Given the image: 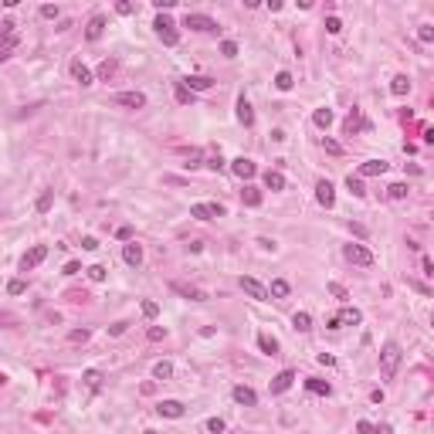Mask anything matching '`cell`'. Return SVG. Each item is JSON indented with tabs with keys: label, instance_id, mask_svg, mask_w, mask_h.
<instances>
[{
	"label": "cell",
	"instance_id": "obj_43",
	"mask_svg": "<svg viewBox=\"0 0 434 434\" xmlns=\"http://www.w3.org/2000/svg\"><path fill=\"white\" fill-rule=\"evenodd\" d=\"M68 343H89V329H71L68 332Z\"/></svg>",
	"mask_w": 434,
	"mask_h": 434
},
{
	"label": "cell",
	"instance_id": "obj_38",
	"mask_svg": "<svg viewBox=\"0 0 434 434\" xmlns=\"http://www.w3.org/2000/svg\"><path fill=\"white\" fill-rule=\"evenodd\" d=\"M275 85H278L282 92H288L295 81H292V75H288V71H278V75H275Z\"/></svg>",
	"mask_w": 434,
	"mask_h": 434
},
{
	"label": "cell",
	"instance_id": "obj_22",
	"mask_svg": "<svg viewBox=\"0 0 434 434\" xmlns=\"http://www.w3.org/2000/svg\"><path fill=\"white\" fill-rule=\"evenodd\" d=\"M336 319L343 322V326H360V319H363V316H360V309H353V306H343Z\"/></svg>",
	"mask_w": 434,
	"mask_h": 434
},
{
	"label": "cell",
	"instance_id": "obj_63",
	"mask_svg": "<svg viewBox=\"0 0 434 434\" xmlns=\"http://www.w3.org/2000/svg\"><path fill=\"white\" fill-rule=\"evenodd\" d=\"M373 434H394V431H390V424H377V427H373Z\"/></svg>",
	"mask_w": 434,
	"mask_h": 434
},
{
	"label": "cell",
	"instance_id": "obj_37",
	"mask_svg": "<svg viewBox=\"0 0 434 434\" xmlns=\"http://www.w3.org/2000/svg\"><path fill=\"white\" fill-rule=\"evenodd\" d=\"M85 272H89V278H92V282H105V278H109L105 265H92V268H85Z\"/></svg>",
	"mask_w": 434,
	"mask_h": 434
},
{
	"label": "cell",
	"instance_id": "obj_48",
	"mask_svg": "<svg viewBox=\"0 0 434 434\" xmlns=\"http://www.w3.org/2000/svg\"><path fill=\"white\" fill-rule=\"evenodd\" d=\"M417 37H421L424 45H431V41H434V27H431V24H424L421 31H417Z\"/></svg>",
	"mask_w": 434,
	"mask_h": 434
},
{
	"label": "cell",
	"instance_id": "obj_25",
	"mask_svg": "<svg viewBox=\"0 0 434 434\" xmlns=\"http://www.w3.org/2000/svg\"><path fill=\"white\" fill-rule=\"evenodd\" d=\"M306 387L312 390V394H319V397H329V394H332V387L326 383V380H319V377H309V380H306Z\"/></svg>",
	"mask_w": 434,
	"mask_h": 434
},
{
	"label": "cell",
	"instance_id": "obj_57",
	"mask_svg": "<svg viewBox=\"0 0 434 434\" xmlns=\"http://www.w3.org/2000/svg\"><path fill=\"white\" fill-rule=\"evenodd\" d=\"M356 431H360V434H373V424H370V421H360V424H356Z\"/></svg>",
	"mask_w": 434,
	"mask_h": 434
},
{
	"label": "cell",
	"instance_id": "obj_58",
	"mask_svg": "<svg viewBox=\"0 0 434 434\" xmlns=\"http://www.w3.org/2000/svg\"><path fill=\"white\" fill-rule=\"evenodd\" d=\"M153 4H156V11H170L177 0H153Z\"/></svg>",
	"mask_w": 434,
	"mask_h": 434
},
{
	"label": "cell",
	"instance_id": "obj_62",
	"mask_svg": "<svg viewBox=\"0 0 434 434\" xmlns=\"http://www.w3.org/2000/svg\"><path fill=\"white\" fill-rule=\"evenodd\" d=\"M258 244H262L265 251H272V248H275V241H272V238H258Z\"/></svg>",
	"mask_w": 434,
	"mask_h": 434
},
{
	"label": "cell",
	"instance_id": "obj_2",
	"mask_svg": "<svg viewBox=\"0 0 434 434\" xmlns=\"http://www.w3.org/2000/svg\"><path fill=\"white\" fill-rule=\"evenodd\" d=\"M343 254H346V262H353V265H360V268H373V251L366 248V244H346L343 248Z\"/></svg>",
	"mask_w": 434,
	"mask_h": 434
},
{
	"label": "cell",
	"instance_id": "obj_8",
	"mask_svg": "<svg viewBox=\"0 0 434 434\" xmlns=\"http://www.w3.org/2000/svg\"><path fill=\"white\" fill-rule=\"evenodd\" d=\"M170 288L177 292V295L190 298V302H207V292H204V288H197V285H187V282H170Z\"/></svg>",
	"mask_w": 434,
	"mask_h": 434
},
{
	"label": "cell",
	"instance_id": "obj_64",
	"mask_svg": "<svg viewBox=\"0 0 434 434\" xmlns=\"http://www.w3.org/2000/svg\"><path fill=\"white\" fill-rule=\"evenodd\" d=\"M146 434H156V431H146Z\"/></svg>",
	"mask_w": 434,
	"mask_h": 434
},
{
	"label": "cell",
	"instance_id": "obj_33",
	"mask_svg": "<svg viewBox=\"0 0 434 434\" xmlns=\"http://www.w3.org/2000/svg\"><path fill=\"white\" fill-rule=\"evenodd\" d=\"M387 197H390V200H407V183H390Z\"/></svg>",
	"mask_w": 434,
	"mask_h": 434
},
{
	"label": "cell",
	"instance_id": "obj_21",
	"mask_svg": "<svg viewBox=\"0 0 434 434\" xmlns=\"http://www.w3.org/2000/svg\"><path fill=\"white\" fill-rule=\"evenodd\" d=\"M238 122L241 126H254V112H251V102H248V99H238Z\"/></svg>",
	"mask_w": 434,
	"mask_h": 434
},
{
	"label": "cell",
	"instance_id": "obj_60",
	"mask_svg": "<svg viewBox=\"0 0 434 434\" xmlns=\"http://www.w3.org/2000/svg\"><path fill=\"white\" fill-rule=\"evenodd\" d=\"M319 363H322V366H336V356H329V353H319Z\"/></svg>",
	"mask_w": 434,
	"mask_h": 434
},
{
	"label": "cell",
	"instance_id": "obj_15",
	"mask_svg": "<svg viewBox=\"0 0 434 434\" xmlns=\"http://www.w3.org/2000/svg\"><path fill=\"white\" fill-rule=\"evenodd\" d=\"M187 92H204V89H210L214 85V78H207V75H190V78H183L180 81Z\"/></svg>",
	"mask_w": 434,
	"mask_h": 434
},
{
	"label": "cell",
	"instance_id": "obj_24",
	"mask_svg": "<svg viewBox=\"0 0 434 434\" xmlns=\"http://www.w3.org/2000/svg\"><path fill=\"white\" fill-rule=\"evenodd\" d=\"M390 92H394L397 99H404V95L411 92V78H407V75H397V78L390 81Z\"/></svg>",
	"mask_w": 434,
	"mask_h": 434
},
{
	"label": "cell",
	"instance_id": "obj_1",
	"mask_svg": "<svg viewBox=\"0 0 434 434\" xmlns=\"http://www.w3.org/2000/svg\"><path fill=\"white\" fill-rule=\"evenodd\" d=\"M400 360H404L400 343H383V350H380V373H383V380H394Z\"/></svg>",
	"mask_w": 434,
	"mask_h": 434
},
{
	"label": "cell",
	"instance_id": "obj_7",
	"mask_svg": "<svg viewBox=\"0 0 434 434\" xmlns=\"http://www.w3.org/2000/svg\"><path fill=\"white\" fill-rule=\"evenodd\" d=\"M112 102L126 105V109H143V105H146V95H143V92H115Z\"/></svg>",
	"mask_w": 434,
	"mask_h": 434
},
{
	"label": "cell",
	"instance_id": "obj_19",
	"mask_svg": "<svg viewBox=\"0 0 434 434\" xmlns=\"http://www.w3.org/2000/svg\"><path fill=\"white\" fill-rule=\"evenodd\" d=\"M292 380H295V373H292V370H282V373L272 380V394H285V390L292 387Z\"/></svg>",
	"mask_w": 434,
	"mask_h": 434
},
{
	"label": "cell",
	"instance_id": "obj_39",
	"mask_svg": "<svg viewBox=\"0 0 434 434\" xmlns=\"http://www.w3.org/2000/svg\"><path fill=\"white\" fill-rule=\"evenodd\" d=\"M7 292H11V295H24V292H27V282H24V278H14V282H7Z\"/></svg>",
	"mask_w": 434,
	"mask_h": 434
},
{
	"label": "cell",
	"instance_id": "obj_14",
	"mask_svg": "<svg viewBox=\"0 0 434 434\" xmlns=\"http://www.w3.org/2000/svg\"><path fill=\"white\" fill-rule=\"evenodd\" d=\"M122 258H126V265H133V268H139V265H143V244H136V241H129L126 248H122Z\"/></svg>",
	"mask_w": 434,
	"mask_h": 434
},
{
	"label": "cell",
	"instance_id": "obj_18",
	"mask_svg": "<svg viewBox=\"0 0 434 434\" xmlns=\"http://www.w3.org/2000/svg\"><path fill=\"white\" fill-rule=\"evenodd\" d=\"M234 400H238V404H244V407H254V404H258V394H254L251 387L238 383V387H234Z\"/></svg>",
	"mask_w": 434,
	"mask_h": 434
},
{
	"label": "cell",
	"instance_id": "obj_32",
	"mask_svg": "<svg viewBox=\"0 0 434 434\" xmlns=\"http://www.w3.org/2000/svg\"><path fill=\"white\" fill-rule=\"evenodd\" d=\"M115 68H119V65H115V58H105L102 65H99V78H102V81H109V78L115 75Z\"/></svg>",
	"mask_w": 434,
	"mask_h": 434
},
{
	"label": "cell",
	"instance_id": "obj_50",
	"mask_svg": "<svg viewBox=\"0 0 434 434\" xmlns=\"http://www.w3.org/2000/svg\"><path fill=\"white\" fill-rule=\"evenodd\" d=\"M207 431H210V434H221V431H224V421H221V417H210V421H207Z\"/></svg>",
	"mask_w": 434,
	"mask_h": 434
},
{
	"label": "cell",
	"instance_id": "obj_17",
	"mask_svg": "<svg viewBox=\"0 0 434 434\" xmlns=\"http://www.w3.org/2000/svg\"><path fill=\"white\" fill-rule=\"evenodd\" d=\"M383 173H387V163L383 160H366L363 166H360V180H363V177H383Z\"/></svg>",
	"mask_w": 434,
	"mask_h": 434
},
{
	"label": "cell",
	"instance_id": "obj_4",
	"mask_svg": "<svg viewBox=\"0 0 434 434\" xmlns=\"http://www.w3.org/2000/svg\"><path fill=\"white\" fill-rule=\"evenodd\" d=\"M183 27L200 31V34H214V31H217V21H214V17H207V14H187V17H183Z\"/></svg>",
	"mask_w": 434,
	"mask_h": 434
},
{
	"label": "cell",
	"instance_id": "obj_45",
	"mask_svg": "<svg viewBox=\"0 0 434 434\" xmlns=\"http://www.w3.org/2000/svg\"><path fill=\"white\" fill-rule=\"evenodd\" d=\"M329 292H332L336 298H339V302H346V298H350V292H346V288L339 285V282H329Z\"/></svg>",
	"mask_w": 434,
	"mask_h": 434
},
{
	"label": "cell",
	"instance_id": "obj_55",
	"mask_svg": "<svg viewBox=\"0 0 434 434\" xmlns=\"http://www.w3.org/2000/svg\"><path fill=\"white\" fill-rule=\"evenodd\" d=\"M421 272L427 275V278H431V275H434V265H431V258H421Z\"/></svg>",
	"mask_w": 434,
	"mask_h": 434
},
{
	"label": "cell",
	"instance_id": "obj_23",
	"mask_svg": "<svg viewBox=\"0 0 434 434\" xmlns=\"http://www.w3.org/2000/svg\"><path fill=\"white\" fill-rule=\"evenodd\" d=\"M265 187H268V190H285V177H282V170H268L265 173Z\"/></svg>",
	"mask_w": 434,
	"mask_h": 434
},
{
	"label": "cell",
	"instance_id": "obj_41",
	"mask_svg": "<svg viewBox=\"0 0 434 434\" xmlns=\"http://www.w3.org/2000/svg\"><path fill=\"white\" fill-rule=\"evenodd\" d=\"M139 309H143V316H146V319H156V316H160V306H156V302H149V298Z\"/></svg>",
	"mask_w": 434,
	"mask_h": 434
},
{
	"label": "cell",
	"instance_id": "obj_10",
	"mask_svg": "<svg viewBox=\"0 0 434 434\" xmlns=\"http://www.w3.org/2000/svg\"><path fill=\"white\" fill-rule=\"evenodd\" d=\"M241 288H244V295L258 298V302H265V298H268V288H265L258 278H251V275H244V278H241Z\"/></svg>",
	"mask_w": 434,
	"mask_h": 434
},
{
	"label": "cell",
	"instance_id": "obj_54",
	"mask_svg": "<svg viewBox=\"0 0 434 434\" xmlns=\"http://www.w3.org/2000/svg\"><path fill=\"white\" fill-rule=\"evenodd\" d=\"M115 11L122 14V17H129V14H133V4H129V0H119V4H115Z\"/></svg>",
	"mask_w": 434,
	"mask_h": 434
},
{
	"label": "cell",
	"instance_id": "obj_52",
	"mask_svg": "<svg viewBox=\"0 0 434 434\" xmlns=\"http://www.w3.org/2000/svg\"><path fill=\"white\" fill-rule=\"evenodd\" d=\"M207 170L221 173V170H224V160H221V156H210V160H207Z\"/></svg>",
	"mask_w": 434,
	"mask_h": 434
},
{
	"label": "cell",
	"instance_id": "obj_26",
	"mask_svg": "<svg viewBox=\"0 0 434 434\" xmlns=\"http://www.w3.org/2000/svg\"><path fill=\"white\" fill-rule=\"evenodd\" d=\"M332 119H336V115H332V109H316V112H312V122H316L319 129H329Z\"/></svg>",
	"mask_w": 434,
	"mask_h": 434
},
{
	"label": "cell",
	"instance_id": "obj_49",
	"mask_svg": "<svg viewBox=\"0 0 434 434\" xmlns=\"http://www.w3.org/2000/svg\"><path fill=\"white\" fill-rule=\"evenodd\" d=\"M221 55L224 58H238V45H234V41H224V45H221Z\"/></svg>",
	"mask_w": 434,
	"mask_h": 434
},
{
	"label": "cell",
	"instance_id": "obj_12",
	"mask_svg": "<svg viewBox=\"0 0 434 434\" xmlns=\"http://www.w3.org/2000/svg\"><path fill=\"white\" fill-rule=\"evenodd\" d=\"M156 414H160V417H173V421H177V417H183V414H187V407H183L180 400H160V404H156Z\"/></svg>",
	"mask_w": 434,
	"mask_h": 434
},
{
	"label": "cell",
	"instance_id": "obj_11",
	"mask_svg": "<svg viewBox=\"0 0 434 434\" xmlns=\"http://www.w3.org/2000/svg\"><path fill=\"white\" fill-rule=\"evenodd\" d=\"M231 173H234V177H241V180H251L254 173H258V166H254L248 156H238V160H231Z\"/></svg>",
	"mask_w": 434,
	"mask_h": 434
},
{
	"label": "cell",
	"instance_id": "obj_34",
	"mask_svg": "<svg viewBox=\"0 0 434 434\" xmlns=\"http://www.w3.org/2000/svg\"><path fill=\"white\" fill-rule=\"evenodd\" d=\"M346 187H350V194H353V197H363V194H366V187H363V180H360V177H353V173H350V177H346Z\"/></svg>",
	"mask_w": 434,
	"mask_h": 434
},
{
	"label": "cell",
	"instance_id": "obj_13",
	"mask_svg": "<svg viewBox=\"0 0 434 434\" xmlns=\"http://www.w3.org/2000/svg\"><path fill=\"white\" fill-rule=\"evenodd\" d=\"M316 200H319L322 207H332V204H336V190H332L329 180H319V183H316Z\"/></svg>",
	"mask_w": 434,
	"mask_h": 434
},
{
	"label": "cell",
	"instance_id": "obj_51",
	"mask_svg": "<svg viewBox=\"0 0 434 434\" xmlns=\"http://www.w3.org/2000/svg\"><path fill=\"white\" fill-rule=\"evenodd\" d=\"M126 329H129V322H112V326H109V336H122Z\"/></svg>",
	"mask_w": 434,
	"mask_h": 434
},
{
	"label": "cell",
	"instance_id": "obj_31",
	"mask_svg": "<svg viewBox=\"0 0 434 434\" xmlns=\"http://www.w3.org/2000/svg\"><path fill=\"white\" fill-rule=\"evenodd\" d=\"M292 326H295L298 332H309L312 329V316H309V312H295V316H292Z\"/></svg>",
	"mask_w": 434,
	"mask_h": 434
},
{
	"label": "cell",
	"instance_id": "obj_35",
	"mask_svg": "<svg viewBox=\"0 0 434 434\" xmlns=\"http://www.w3.org/2000/svg\"><path fill=\"white\" fill-rule=\"evenodd\" d=\"M51 204H55V194H51V190H45V194L37 197V214H48V210H51Z\"/></svg>",
	"mask_w": 434,
	"mask_h": 434
},
{
	"label": "cell",
	"instance_id": "obj_56",
	"mask_svg": "<svg viewBox=\"0 0 434 434\" xmlns=\"http://www.w3.org/2000/svg\"><path fill=\"white\" fill-rule=\"evenodd\" d=\"M81 248H85V251H95V248H99V241H95V238H81Z\"/></svg>",
	"mask_w": 434,
	"mask_h": 434
},
{
	"label": "cell",
	"instance_id": "obj_5",
	"mask_svg": "<svg viewBox=\"0 0 434 434\" xmlns=\"http://www.w3.org/2000/svg\"><path fill=\"white\" fill-rule=\"evenodd\" d=\"M45 258H48V244H34V248H31V251L21 258V272H34V268L45 262Z\"/></svg>",
	"mask_w": 434,
	"mask_h": 434
},
{
	"label": "cell",
	"instance_id": "obj_20",
	"mask_svg": "<svg viewBox=\"0 0 434 434\" xmlns=\"http://www.w3.org/2000/svg\"><path fill=\"white\" fill-rule=\"evenodd\" d=\"M71 78L78 81L81 89H85V85H92V81H95V78H92V71H89V68H85V65H81V61H71Z\"/></svg>",
	"mask_w": 434,
	"mask_h": 434
},
{
	"label": "cell",
	"instance_id": "obj_28",
	"mask_svg": "<svg viewBox=\"0 0 434 434\" xmlns=\"http://www.w3.org/2000/svg\"><path fill=\"white\" fill-rule=\"evenodd\" d=\"M241 200H244V207H258V204H262V190L244 187V190H241Z\"/></svg>",
	"mask_w": 434,
	"mask_h": 434
},
{
	"label": "cell",
	"instance_id": "obj_53",
	"mask_svg": "<svg viewBox=\"0 0 434 434\" xmlns=\"http://www.w3.org/2000/svg\"><path fill=\"white\" fill-rule=\"evenodd\" d=\"M115 238H119V241H133V228H129V224H122V228L115 231Z\"/></svg>",
	"mask_w": 434,
	"mask_h": 434
},
{
	"label": "cell",
	"instance_id": "obj_27",
	"mask_svg": "<svg viewBox=\"0 0 434 434\" xmlns=\"http://www.w3.org/2000/svg\"><path fill=\"white\" fill-rule=\"evenodd\" d=\"M288 292H292V285H288L285 278H275L272 288H268V295H275V298H288Z\"/></svg>",
	"mask_w": 434,
	"mask_h": 434
},
{
	"label": "cell",
	"instance_id": "obj_40",
	"mask_svg": "<svg viewBox=\"0 0 434 434\" xmlns=\"http://www.w3.org/2000/svg\"><path fill=\"white\" fill-rule=\"evenodd\" d=\"M177 102H180V105H190V102H194V92H187L180 81H177Z\"/></svg>",
	"mask_w": 434,
	"mask_h": 434
},
{
	"label": "cell",
	"instance_id": "obj_9",
	"mask_svg": "<svg viewBox=\"0 0 434 434\" xmlns=\"http://www.w3.org/2000/svg\"><path fill=\"white\" fill-rule=\"evenodd\" d=\"M190 217H197V221H214V217H224V207L221 204H194L190 207Z\"/></svg>",
	"mask_w": 434,
	"mask_h": 434
},
{
	"label": "cell",
	"instance_id": "obj_3",
	"mask_svg": "<svg viewBox=\"0 0 434 434\" xmlns=\"http://www.w3.org/2000/svg\"><path fill=\"white\" fill-rule=\"evenodd\" d=\"M153 27H156V34H160V41H163L166 48H173L177 41H180V34H177V24H173L166 14H160V17L153 21Z\"/></svg>",
	"mask_w": 434,
	"mask_h": 434
},
{
	"label": "cell",
	"instance_id": "obj_46",
	"mask_svg": "<svg viewBox=\"0 0 434 434\" xmlns=\"http://www.w3.org/2000/svg\"><path fill=\"white\" fill-rule=\"evenodd\" d=\"M326 31H329V34H339V31H343V21H339V17H326Z\"/></svg>",
	"mask_w": 434,
	"mask_h": 434
},
{
	"label": "cell",
	"instance_id": "obj_47",
	"mask_svg": "<svg viewBox=\"0 0 434 434\" xmlns=\"http://www.w3.org/2000/svg\"><path fill=\"white\" fill-rule=\"evenodd\" d=\"M146 336L153 339V343H160L163 336H166V329H163V326H149V329H146Z\"/></svg>",
	"mask_w": 434,
	"mask_h": 434
},
{
	"label": "cell",
	"instance_id": "obj_61",
	"mask_svg": "<svg viewBox=\"0 0 434 434\" xmlns=\"http://www.w3.org/2000/svg\"><path fill=\"white\" fill-rule=\"evenodd\" d=\"M350 231H353L356 238H366V228H363V224H350Z\"/></svg>",
	"mask_w": 434,
	"mask_h": 434
},
{
	"label": "cell",
	"instance_id": "obj_29",
	"mask_svg": "<svg viewBox=\"0 0 434 434\" xmlns=\"http://www.w3.org/2000/svg\"><path fill=\"white\" fill-rule=\"evenodd\" d=\"M258 346H262L268 356L278 353V343H275V336H268V332H258Z\"/></svg>",
	"mask_w": 434,
	"mask_h": 434
},
{
	"label": "cell",
	"instance_id": "obj_16",
	"mask_svg": "<svg viewBox=\"0 0 434 434\" xmlns=\"http://www.w3.org/2000/svg\"><path fill=\"white\" fill-rule=\"evenodd\" d=\"M102 34H105V17L102 14H95V17L89 21V27H85V37H89V41H99Z\"/></svg>",
	"mask_w": 434,
	"mask_h": 434
},
{
	"label": "cell",
	"instance_id": "obj_59",
	"mask_svg": "<svg viewBox=\"0 0 434 434\" xmlns=\"http://www.w3.org/2000/svg\"><path fill=\"white\" fill-rule=\"evenodd\" d=\"M78 272H81L78 262H68V265H65V275H78Z\"/></svg>",
	"mask_w": 434,
	"mask_h": 434
},
{
	"label": "cell",
	"instance_id": "obj_30",
	"mask_svg": "<svg viewBox=\"0 0 434 434\" xmlns=\"http://www.w3.org/2000/svg\"><path fill=\"white\" fill-rule=\"evenodd\" d=\"M153 377H156V380H170L173 377V363H170V360H160V363L153 366Z\"/></svg>",
	"mask_w": 434,
	"mask_h": 434
},
{
	"label": "cell",
	"instance_id": "obj_42",
	"mask_svg": "<svg viewBox=\"0 0 434 434\" xmlns=\"http://www.w3.org/2000/svg\"><path fill=\"white\" fill-rule=\"evenodd\" d=\"M85 383H89L92 390H99V383H102V373H99V370H85Z\"/></svg>",
	"mask_w": 434,
	"mask_h": 434
},
{
	"label": "cell",
	"instance_id": "obj_36",
	"mask_svg": "<svg viewBox=\"0 0 434 434\" xmlns=\"http://www.w3.org/2000/svg\"><path fill=\"white\" fill-rule=\"evenodd\" d=\"M322 149H326L329 156H343V143H336V139H329V136H322Z\"/></svg>",
	"mask_w": 434,
	"mask_h": 434
},
{
	"label": "cell",
	"instance_id": "obj_6",
	"mask_svg": "<svg viewBox=\"0 0 434 434\" xmlns=\"http://www.w3.org/2000/svg\"><path fill=\"white\" fill-rule=\"evenodd\" d=\"M360 129H366V133H370L373 126L363 119V112H360V109H350V115H346V122H343V133H346V136H353V133H360Z\"/></svg>",
	"mask_w": 434,
	"mask_h": 434
},
{
	"label": "cell",
	"instance_id": "obj_44",
	"mask_svg": "<svg viewBox=\"0 0 434 434\" xmlns=\"http://www.w3.org/2000/svg\"><path fill=\"white\" fill-rule=\"evenodd\" d=\"M58 14H61L58 11V4H45V7H41V17H45V21H55Z\"/></svg>",
	"mask_w": 434,
	"mask_h": 434
}]
</instances>
